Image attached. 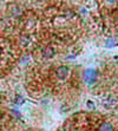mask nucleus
Returning a JSON list of instances; mask_svg holds the SVG:
<instances>
[{
	"mask_svg": "<svg viewBox=\"0 0 118 131\" xmlns=\"http://www.w3.org/2000/svg\"><path fill=\"white\" fill-rule=\"evenodd\" d=\"M97 78V71L93 70V69H89L84 72V82L89 85H91L92 83H94Z\"/></svg>",
	"mask_w": 118,
	"mask_h": 131,
	"instance_id": "nucleus-1",
	"label": "nucleus"
},
{
	"mask_svg": "<svg viewBox=\"0 0 118 131\" xmlns=\"http://www.w3.org/2000/svg\"><path fill=\"white\" fill-rule=\"evenodd\" d=\"M67 72H69V69L66 66H60V67H58V70H57V74L59 78H65Z\"/></svg>",
	"mask_w": 118,
	"mask_h": 131,
	"instance_id": "nucleus-2",
	"label": "nucleus"
},
{
	"mask_svg": "<svg viewBox=\"0 0 118 131\" xmlns=\"http://www.w3.org/2000/svg\"><path fill=\"white\" fill-rule=\"evenodd\" d=\"M98 131H113V126H112L111 123L105 122V123H103V124L99 126Z\"/></svg>",
	"mask_w": 118,
	"mask_h": 131,
	"instance_id": "nucleus-3",
	"label": "nucleus"
}]
</instances>
